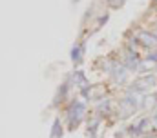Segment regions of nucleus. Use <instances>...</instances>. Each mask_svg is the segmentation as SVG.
Masks as SVG:
<instances>
[{"mask_svg": "<svg viewBox=\"0 0 157 138\" xmlns=\"http://www.w3.org/2000/svg\"><path fill=\"white\" fill-rule=\"evenodd\" d=\"M155 85V76L154 74H148V76H143L139 80L133 82V91H148Z\"/></svg>", "mask_w": 157, "mask_h": 138, "instance_id": "f257e3e1", "label": "nucleus"}, {"mask_svg": "<svg viewBox=\"0 0 157 138\" xmlns=\"http://www.w3.org/2000/svg\"><path fill=\"white\" fill-rule=\"evenodd\" d=\"M137 40H139L144 47H148V49L157 47V36L152 34V33H148V31H139V33H137Z\"/></svg>", "mask_w": 157, "mask_h": 138, "instance_id": "f03ea898", "label": "nucleus"}, {"mask_svg": "<svg viewBox=\"0 0 157 138\" xmlns=\"http://www.w3.org/2000/svg\"><path fill=\"white\" fill-rule=\"evenodd\" d=\"M122 2H124V0H110V4H112L113 7H119V5H122Z\"/></svg>", "mask_w": 157, "mask_h": 138, "instance_id": "7ed1b4c3", "label": "nucleus"}]
</instances>
